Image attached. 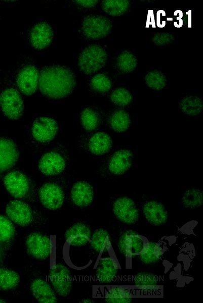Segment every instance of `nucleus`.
Wrapping results in <instances>:
<instances>
[{
    "label": "nucleus",
    "instance_id": "f257e3e1",
    "mask_svg": "<svg viewBox=\"0 0 203 303\" xmlns=\"http://www.w3.org/2000/svg\"><path fill=\"white\" fill-rule=\"evenodd\" d=\"M75 84L73 73L64 66L47 67L39 73V90L50 98L59 99L67 96L73 91Z\"/></svg>",
    "mask_w": 203,
    "mask_h": 303
},
{
    "label": "nucleus",
    "instance_id": "f03ea898",
    "mask_svg": "<svg viewBox=\"0 0 203 303\" xmlns=\"http://www.w3.org/2000/svg\"><path fill=\"white\" fill-rule=\"evenodd\" d=\"M107 60L105 49L99 45L92 44L85 48L78 58L80 70L86 74H91L101 69Z\"/></svg>",
    "mask_w": 203,
    "mask_h": 303
},
{
    "label": "nucleus",
    "instance_id": "7ed1b4c3",
    "mask_svg": "<svg viewBox=\"0 0 203 303\" xmlns=\"http://www.w3.org/2000/svg\"><path fill=\"white\" fill-rule=\"evenodd\" d=\"M0 106L5 115L11 120H18L22 115L24 105L22 97L15 89H4L0 94Z\"/></svg>",
    "mask_w": 203,
    "mask_h": 303
},
{
    "label": "nucleus",
    "instance_id": "20e7f679",
    "mask_svg": "<svg viewBox=\"0 0 203 303\" xmlns=\"http://www.w3.org/2000/svg\"><path fill=\"white\" fill-rule=\"evenodd\" d=\"M49 279L57 294L65 297L70 293L72 288L71 274L66 266L61 263L53 265L50 270Z\"/></svg>",
    "mask_w": 203,
    "mask_h": 303
},
{
    "label": "nucleus",
    "instance_id": "39448f33",
    "mask_svg": "<svg viewBox=\"0 0 203 303\" xmlns=\"http://www.w3.org/2000/svg\"><path fill=\"white\" fill-rule=\"evenodd\" d=\"M111 27V21L107 18L101 15L87 16L82 24L84 36L92 39L105 37L110 33Z\"/></svg>",
    "mask_w": 203,
    "mask_h": 303
},
{
    "label": "nucleus",
    "instance_id": "423d86ee",
    "mask_svg": "<svg viewBox=\"0 0 203 303\" xmlns=\"http://www.w3.org/2000/svg\"><path fill=\"white\" fill-rule=\"evenodd\" d=\"M25 246L27 253L32 258L39 260L48 259L52 250L50 238L39 232L29 234L26 239Z\"/></svg>",
    "mask_w": 203,
    "mask_h": 303
},
{
    "label": "nucleus",
    "instance_id": "0eeeda50",
    "mask_svg": "<svg viewBox=\"0 0 203 303\" xmlns=\"http://www.w3.org/2000/svg\"><path fill=\"white\" fill-rule=\"evenodd\" d=\"M5 186L8 192L14 197H26L30 191V184L27 176L22 172L12 171L8 173L4 179Z\"/></svg>",
    "mask_w": 203,
    "mask_h": 303
},
{
    "label": "nucleus",
    "instance_id": "6e6552de",
    "mask_svg": "<svg viewBox=\"0 0 203 303\" xmlns=\"http://www.w3.org/2000/svg\"><path fill=\"white\" fill-rule=\"evenodd\" d=\"M112 211L116 218L127 224H135L139 219V210L134 201L129 197H121L113 204Z\"/></svg>",
    "mask_w": 203,
    "mask_h": 303
},
{
    "label": "nucleus",
    "instance_id": "1a4fd4ad",
    "mask_svg": "<svg viewBox=\"0 0 203 303\" xmlns=\"http://www.w3.org/2000/svg\"><path fill=\"white\" fill-rule=\"evenodd\" d=\"M39 198L42 205L50 210H57L63 205L64 194L61 188L53 183L44 184L39 191Z\"/></svg>",
    "mask_w": 203,
    "mask_h": 303
},
{
    "label": "nucleus",
    "instance_id": "9d476101",
    "mask_svg": "<svg viewBox=\"0 0 203 303\" xmlns=\"http://www.w3.org/2000/svg\"><path fill=\"white\" fill-rule=\"evenodd\" d=\"M6 213L12 222L21 226L29 225L33 220L31 208L27 204L21 200L10 201L7 205Z\"/></svg>",
    "mask_w": 203,
    "mask_h": 303
},
{
    "label": "nucleus",
    "instance_id": "9b49d317",
    "mask_svg": "<svg viewBox=\"0 0 203 303\" xmlns=\"http://www.w3.org/2000/svg\"><path fill=\"white\" fill-rule=\"evenodd\" d=\"M144 238L137 232L128 230L120 236L118 247L125 256L130 257L140 255L145 245Z\"/></svg>",
    "mask_w": 203,
    "mask_h": 303
},
{
    "label": "nucleus",
    "instance_id": "f8f14e48",
    "mask_svg": "<svg viewBox=\"0 0 203 303\" xmlns=\"http://www.w3.org/2000/svg\"><path fill=\"white\" fill-rule=\"evenodd\" d=\"M58 130V124L54 119L42 117L33 122L31 131L32 136L36 141L45 143L52 140Z\"/></svg>",
    "mask_w": 203,
    "mask_h": 303
},
{
    "label": "nucleus",
    "instance_id": "ddd939ff",
    "mask_svg": "<svg viewBox=\"0 0 203 303\" xmlns=\"http://www.w3.org/2000/svg\"><path fill=\"white\" fill-rule=\"evenodd\" d=\"M53 38L52 28L46 22L36 23L31 29L30 33L31 44L36 49L47 47L52 42Z\"/></svg>",
    "mask_w": 203,
    "mask_h": 303
},
{
    "label": "nucleus",
    "instance_id": "4468645a",
    "mask_svg": "<svg viewBox=\"0 0 203 303\" xmlns=\"http://www.w3.org/2000/svg\"><path fill=\"white\" fill-rule=\"evenodd\" d=\"M65 167L64 157L59 153L50 152L41 158L38 163L40 171L47 176L56 175L63 171Z\"/></svg>",
    "mask_w": 203,
    "mask_h": 303
},
{
    "label": "nucleus",
    "instance_id": "2eb2a0df",
    "mask_svg": "<svg viewBox=\"0 0 203 303\" xmlns=\"http://www.w3.org/2000/svg\"><path fill=\"white\" fill-rule=\"evenodd\" d=\"M91 235L89 226L84 223L78 222L71 225L66 230L64 237L70 245L80 247L90 241Z\"/></svg>",
    "mask_w": 203,
    "mask_h": 303
},
{
    "label": "nucleus",
    "instance_id": "dca6fc26",
    "mask_svg": "<svg viewBox=\"0 0 203 303\" xmlns=\"http://www.w3.org/2000/svg\"><path fill=\"white\" fill-rule=\"evenodd\" d=\"M39 76L35 67L28 66L23 68L17 77V84L21 92L27 95L33 94L36 89Z\"/></svg>",
    "mask_w": 203,
    "mask_h": 303
},
{
    "label": "nucleus",
    "instance_id": "f3484780",
    "mask_svg": "<svg viewBox=\"0 0 203 303\" xmlns=\"http://www.w3.org/2000/svg\"><path fill=\"white\" fill-rule=\"evenodd\" d=\"M18 148L10 139L0 137V172L12 167L19 158Z\"/></svg>",
    "mask_w": 203,
    "mask_h": 303
},
{
    "label": "nucleus",
    "instance_id": "a211bd4d",
    "mask_svg": "<svg viewBox=\"0 0 203 303\" xmlns=\"http://www.w3.org/2000/svg\"><path fill=\"white\" fill-rule=\"evenodd\" d=\"M30 291L34 298L41 303H56L57 294L52 286L41 278L33 280L30 285Z\"/></svg>",
    "mask_w": 203,
    "mask_h": 303
},
{
    "label": "nucleus",
    "instance_id": "6ab92c4d",
    "mask_svg": "<svg viewBox=\"0 0 203 303\" xmlns=\"http://www.w3.org/2000/svg\"><path fill=\"white\" fill-rule=\"evenodd\" d=\"M143 213L146 220L155 226H161L168 220V213L166 208L155 200L145 203L143 206Z\"/></svg>",
    "mask_w": 203,
    "mask_h": 303
},
{
    "label": "nucleus",
    "instance_id": "aec40b11",
    "mask_svg": "<svg viewBox=\"0 0 203 303\" xmlns=\"http://www.w3.org/2000/svg\"><path fill=\"white\" fill-rule=\"evenodd\" d=\"M94 191L92 186L86 181H78L72 187L71 198L77 206L84 208L88 206L93 200Z\"/></svg>",
    "mask_w": 203,
    "mask_h": 303
},
{
    "label": "nucleus",
    "instance_id": "412c9836",
    "mask_svg": "<svg viewBox=\"0 0 203 303\" xmlns=\"http://www.w3.org/2000/svg\"><path fill=\"white\" fill-rule=\"evenodd\" d=\"M133 161L132 153L127 149L116 152L111 157L109 163V171L115 175H121L127 171Z\"/></svg>",
    "mask_w": 203,
    "mask_h": 303
},
{
    "label": "nucleus",
    "instance_id": "4be33fe9",
    "mask_svg": "<svg viewBox=\"0 0 203 303\" xmlns=\"http://www.w3.org/2000/svg\"><path fill=\"white\" fill-rule=\"evenodd\" d=\"M117 266L111 258L100 259L97 265L96 276L100 282L107 283L112 281L117 273Z\"/></svg>",
    "mask_w": 203,
    "mask_h": 303
},
{
    "label": "nucleus",
    "instance_id": "5701e85b",
    "mask_svg": "<svg viewBox=\"0 0 203 303\" xmlns=\"http://www.w3.org/2000/svg\"><path fill=\"white\" fill-rule=\"evenodd\" d=\"M111 146L112 140L110 137L103 132L95 133L90 137L88 142L90 152L96 155L106 154Z\"/></svg>",
    "mask_w": 203,
    "mask_h": 303
},
{
    "label": "nucleus",
    "instance_id": "b1692460",
    "mask_svg": "<svg viewBox=\"0 0 203 303\" xmlns=\"http://www.w3.org/2000/svg\"><path fill=\"white\" fill-rule=\"evenodd\" d=\"M90 241L92 248L98 253L107 251L110 246L109 235L103 228L95 230L91 235Z\"/></svg>",
    "mask_w": 203,
    "mask_h": 303
},
{
    "label": "nucleus",
    "instance_id": "393cba45",
    "mask_svg": "<svg viewBox=\"0 0 203 303\" xmlns=\"http://www.w3.org/2000/svg\"><path fill=\"white\" fill-rule=\"evenodd\" d=\"M127 0H105L101 4L102 9L112 16H119L125 13L130 7Z\"/></svg>",
    "mask_w": 203,
    "mask_h": 303
},
{
    "label": "nucleus",
    "instance_id": "a878e982",
    "mask_svg": "<svg viewBox=\"0 0 203 303\" xmlns=\"http://www.w3.org/2000/svg\"><path fill=\"white\" fill-rule=\"evenodd\" d=\"M133 283L139 288L151 289L158 286L159 279L155 274L151 272H141L134 276Z\"/></svg>",
    "mask_w": 203,
    "mask_h": 303
},
{
    "label": "nucleus",
    "instance_id": "bb28decb",
    "mask_svg": "<svg viewBox=\"0 0 203 303\" xmlns=\"http://www.w3.org/2000/svg\"><path fill=\"white\" fill-rule=\"evenodd\" d=\"M131 120L128 113L124 110L115 111L109 119V124L111 128L119 132L126 131L130 127Z\"/></svg>",
    "mask_w": 203,
    "mask_h": 303
},
{
    "label": "nucleus",
    "instance_id": "cd10ccee",
    "mask_svg": "<svg viewBox=\"0 0 203 303\" xmlns=\"http://www.w3.org/2000/svg\"><path fill=\"white\" fill-rule=\"evenodd\" d=\"M180 107L183 113L189 116L199 115L202 109L201 99L197 96L188 95L180 102Z\"/></svg>",
    "mask_w": 203,
    "mask_h": 303
},
{
    "label": "nucleus",
    "instance_id": "c85d7f7f",
    "mask_svg": "<svg viewBox=\"0 0 203 303\" xmlns=\"http://www.w3.org/2000/svg\"><path fill=\"white\" fill-rule=\"evenodd\" d=\"M162 249L156 242H149L139 255L141 261L146 264H152L157 262L161 255Z\"/></svg>",
    "mask_w": 203,
    "mask_h": 303
},
{
    "label": "nucleus",
    "instance_id": "c756f323",
    "mask_svg": "<svg viewBox=\"0 0 203 303\" xmlns=\"http://www.w3.org/2000/svg\"><path fill=\"white\" fill-rule=\"evenodd\" d=\"M20 281L19 274L7 268H0V290H8L16 287Z\"/></svg>",
    "mask_w": 203,
    "mask_h": 303
},
{
    "label": "nucleus",
    "instance_id": "7c9ffc66",
    "mask_svg": "<svg viewBox=\"0 0 203 303\" xmlns=\"http://www.w3.org/2000/svg\"><path fill=\"white\" fill-rule=\"evenodd\" d=\"M104 301L109 303H128L133 301L131 292L127 288L115 287L107 292Z\"/></svg>",
    "mask_w": 203,
    "mask_h": 303
},
{
    "label": "nucleus",
    "instance_id": "2f4dec72",
    "mask_svg": "<svg viewBox=\"0 0 203 303\" xmlns=\"http://www.w3.org/2000/svg\"><path fill=\"white\" fill-rule=\"evenodd\" d=\"M181 204L187 209H194L199 207L202 204V194L200 190L191 188L183 195Z\"/></svg>",
    "mask_w": 203,
    "mask_h": 303
},
{
    "label": "nucleus",
    "instance_id": "473e14b6",
    "mask_svg": "<svg viewBox=\"0 0 203 303\" xmlns=\"http://www.w3.org/2000/svg\"><path fill=\"white\" fill-rule=\"evenodd\" d=\"M80 123L85 129L92 131L99 125L100 119L98 113L93 109L87 108L80 114Z\"/></svg>",
    "mask_w": 203,
    "mask_h": 303
},
{
    "label": "nucleus",
    "instance_id": "72a5a7b5",
    "mask_svg": "<svg viewBox=\"0 0 203 303\" xmlns=\"http://www.w3.org/2000/svg\"><path fill=\"white\" fill-rule=\"evenodd\" d=\"M116 64L120 71L125 73H130L136 68L137 60L132 53L124 51L118 56Z\"/></svg>",
    "mask_w": 203,
    "mask_h": 303
},
{
    "label": "nucleus",
    "instance_id": "f704fd0d",
    "mask_svg": "<svg viewBox=\"0 0 203 303\" xmlns=\"http://www.w3.org/2000/svg\"><path fill=\"white\" fill-rule=\"evenodd\" d=\"M145 81L149 88L155 90H159L164 88L167 83L164 75L157 70H153L147 73L145 76Z\"/></svg>",
    "mask_w": 203,
    "mask_h": 303
},
{
    "label": "nucleus",
    "instance_id": "c9c22d12",
    "mask_svg": "<svg viewBox=\"0 0 203 303\" xmlns=\"http://www.w3.org/2000/svg\"><path fill=\"white\" fill-rule=\"evenodd\" d=\"M15 233L12 222L7 217L0 215V242L11 241Z\"/></svg>",
    "mask_w": 203,
    "mask_h": 303
},
{
    "label": "nucleus",
    "instance_id": "e433bc0d",
    "mask_svg": "<svg viewBox=\"0 0 203 303\" xmlns=\"http://www.w3.org/2000/svg\"><path fill=\"white\" fill-rule=\"evenodd\" d=\"M91 87L99 92L108 91L111 87L110 79L105 75L99 73L94 76L91 80Z\"/></svg>",
    "mask_w": 203,
    "mask_h": 303
},
{
    "label": "nucleus",
    "instance_id": "4c0bfd02",
    "mask_svg": "<svg viewBox=\"0 0 203 303\" xmlns=\"http://www.w3.org/2000/svg\"><path fill=\"white\" fill-rule=\"evenodd\" d=\"M110 99L112 103L119 106H126L132 100L130 92L127 89L119 87L115 89L111 94Z\"/></svg>",
    "mask_w": 203,
    "mask_h": 303
},
{
    "label": "nucleus",
    "instance_id": "58836bf2",
    "mask_svg": "<svg viewBox=\"0 0 203 303\" xmlns=\"http://www.w3.org/2000/svg\"><path fill=\"white\" fill-rule=\"evenodd\" d=\"M174 40L172 34L169 33L161 32L155 34L152 38L153 42L156 45L163 46L171 43Z\"/></svg>",
    "mask_w": 203,
    "mask_h": 303
},
{
    "label": "nucleus",
    "instance_id": "ea45409f",
    "mask_svg": "<svg viewBox=\"0 0 203 303\" xmlns=\"http://www.w3.org/2000/svg\"><path fill=\"white\" fill-rule=\"evenodd\" d=\"M75 2L77 5L85 8L94 7L98 3V1L96 0H82Z\"/></svg>",
    "mask_w": 203,
    "mask_h": 303
},
{
    "label": "nucleus",
    "instance_id": "a19ab883",
    "mask_svg": "<svg viewBox=\"0 0 203 303\" xmlns=\"http://www.w3.org/2000/svg\"><path fill=\"white\" fill-rule=\"evenodd\" d=\"M81 302H84V303H92V302H94V301H93V300L89 298H83L80 301Z\"/></svg>",
    "mask_w": 203,
    "mask_h": 303
},
{
    "label": "nucleus",
    "instance_id": "79ce46f5",
    "mask_svg": "<svg viewBox=\"0 0 203 303\" xmlns=\"http://www.w3.org/2000/svg\"><path fill=\"white\" fill-rule=\"evenodd\" d=\"M4 302H6L5 300L4 299L0 298V303H4Z\"/></svg>",
    "mask_w": 203,
    "mask_h": 303
},
{
    "label": "nucleus",
    "instance_id": "37998d69",
    "mask_svg": "<svg viewBox=\"0 0 203 303\" xmlns=\"http://www.w3.org/2000/svg\"><path fill=\"white\" fill-rule=\"evenodd\" d=\"M0 257H1V251H0Z\"/></svg>",
    "mask_w": 203,
    "mask_h": 303
}]
</instances>
